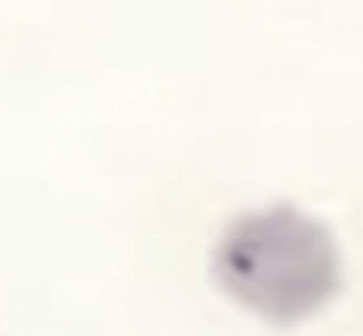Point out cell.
<instances>
[{
    "mask_svg": "<svg viewBox=\"0 0 363 336\" xmlns=\"http://www.w3.org/2000/svg\"><path fill=\"white\" fill-rule=\"evenodd\" d=\"M213 272L254 313L292 323L315 313L339 284V255L328 230L291 207L235 221L218 241Z\"/></svg>",
    "mask_w": 363,
    "mask_h": 336,
    "instance_id": "1",
    "label": "cell"
}]
</instances>
